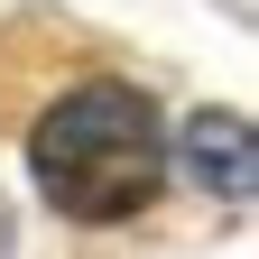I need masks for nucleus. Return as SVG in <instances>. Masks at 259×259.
<instances>
[{
	"label": "nucleus",
	"mask_w": 259,
	"mask_h": 259,
	"mask_svg": "<svg viewBox=\"0 0 259 259\" xmlns=\"http://www.w3.org/2000/svg\"><path fill=\"white\" fill-rule=\"evenodd\" d=\"M28 167L37 194L74 222H130L167 176V148H157V111L139 83H83L37 120L28 139Z\"/></svg>",
	"instance_id": "1"
},
{
	"label": "nucleus",
	"mask_w": 259,
	"mask_h": 259,
	"mask_svg": "<svg viewBox=\"0 0 259 259\" xmlns=\"http://www.w3.org/2000/svg\"><path fill=\"white\" fill-rule=\"evenodd\" d=\"M185 167H194V185H213V194L241 204V194L259 185V167H250V120L241 111H204V120L185 130Z\"/></svg>",
	"instance_id": "2"
}]
</instances>
